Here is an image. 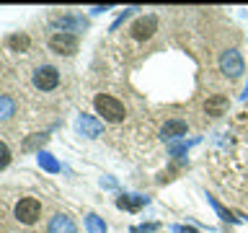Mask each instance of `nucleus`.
I'll list each match as a JSON object with an SVG mask.
<instances>
[{
	"mask_svg": "<svg viewBox=\"0 0 248 233\" xmlns=\"http://www.w3.org/2000/svg\"><path fill=\"white\" fill-rule=\"evenodd\" d=\"M39 166H42L44 171H49V174H57V171L62 168V166H60V161L54 158L52 153H46V150L39 153Z\"/></svg>",
	"mask_w": 248,
	"mask_h": 233,
	"instance_id": "ddd939ff",
	"label": "nucleus"
},
{
	"mask_svg": "<svg viewBox=\"0 0 248 233\" xmlns=\"http://www.w3.org/2000/svg\"><path fill=\"white\" fill-rule=\"evenodd\" d=\"M78 130H80L85 137H98L104 127H101V122L96 119V116H91V114H80V116H78Z\"/></svg>",
	"mask_w": 248,
	"mask_h": 233,
	"instance_id": "6e6552de",
	"label": "nucleus"
},
{
	"mask_svg": "<svg viewBox=\"0 0 248 233\" xmlns=\"http://www.w3.org/2000/svg\"><path fill=\"white\" fill-rule=\"evenodd\" d=\"M93 106H96V112L104 116L106 122H122L124 114H127L122 101H116L114 96H108V93H98V96L93 99Z\"/></svg>",
	"mask_w": 248,
	"mask_h": 233,
	"instance_id": "f257e3e1",
	"label": "nucleus"
},
{
	"mask_svg": "<svg viewBox=\"0 0 248 233\" xmlns=\"http://www.w3.org/2000/svg\"><path fill=\"white\" fill-rule=\"evenodd\" d=\"M39 215H42V202L36 197H23L18 205H16V217H18V223H23V225L36 223Z\"/></svg>",
	"mask_w": 248,
	"mask_h": 233,
	"instance_id": "f03ea898",
	"label": "nucleus"
},
{
	"mask_svg": "<svg viewBox=\"0 0 248 233\" xmlns=\"http://www.w3.org/2000/svg\"><path fill=\"white\" fill-rule=\"evenodd\" d=\"M116 205H119L122 210H140L142 205H147V197H140V194H122L119 200H116Z\"/></svg>",
	"mask_w": 248,
	"mask_h": 233,
	"instance_id": "9d476101",
	"label": "nucleus"
},
{
	"mask_svg": "<svg viewBox=\"0 0 248 233\" xmlns=\"http://www.w3.org/2000/svg\"><path fill=\"white\" fill-rule=\"evenodd\" d=\"M220 70L228 78H240L243 75V57H240V52L238 50H228V52H222V57H220Z\"/></svg>",
	"mask_w": 248,
	"mask_h": 233,
	"instance_id": "7ed1b4c3",
	"label": "nucleus"
},
{
	"mask_svg": "<svg viewBox=\"0 0 248 233\" xmlns=\"http://www.w3.org/2000/svg\"><path fill=\"white\" fill-rule=\"evenodd\" d=\"M158 228V223H145V225H135L132 228V233H150V231H155Z\"/></svg>",
	"mask_w": 248,
	"mask_h": 233,
	"instance_id": "6ab92c4d",
	"label": "nucleus"
},
{
	"mask_svg": "<svg viewBox=\"0 0 248 233\" xmlns=\"http://www.w3.org/2000/svg\"><path fill=\"white\" fill-rule=\"evenodd\" d=\"M49 233H78V225L73 223V217L65 213H57L49 223Z\"/></svg>",
	"mask_w": 248,
	"mask_h": 233,
	"instance_id": "1a4fd4ad",
	"label": "nucleus"
},
{
	"mask_svg": "<svg viewBox=\"0 0 248 233\" xmlns=\"http://www.w3.org/2000/svg\"><path fill=\"white\" fill-rule=\"evenodd\" d=\"M176 233H199L197 228H191V225H173Z\"/></svg>",
	"mask_w": 248,
	"mask_h": 233,
	"instance_id": "aec40b11",
	"label": "nucleus"
},
{
	"mask_svg": "<svg viewBox=\"0 0 248 233\" xmlns=\"http://www.w3.org/2000/svg\"><path fill=\"white\" fill-rule=\"evenodd\" d=\"M228 106H230L228 96H212V99H207V104H204L207 114H212V116H220V114H225V109H228Z\"/></svg>",
	"mask_w": 248,
	"mask_h": 233,
	"instance_id": "9b49d317",
	"label": "nucleus"
},
{
	"mask_svg": "<svg viewBox=\"0 0 248 233\" xmlns=\"http://www.w3.org/2000/svg\"><path fill=\"white\" fill-rule=\"evenodd\" d=\"M186 132H189V127H186V122H181V119H170V122H166L160 127V137L163 140H181V137H186Z\"/></svg>",
	"mask_w": 248,
	"mask_h": 233,
	"instance_id": "0eeeda50",
	"label": "nucleus"
},
{
	"mask_svg": "<svg viewBox=\"0 0 248 233\" xmlns=\"http://www.w3.org/2000/svg\"><path fill=\"white\" fill-rule=\"evenodd\" d=\"M16 114V104L11 96H0V122L11 119V116Z\"/></svg>",
	"mask_w": 248,
	"mask_h": 233,
	"instance_id": "2eb2a0df",
	"label": "nucleus"
},
{
	"mask_svg": "<svg viewBox=\"0 0 248 233\" xmlns=\"http://www.w3.org/2000/svg\"><path fill=\"white\" fill-rule=\"evenodd\" d=\"M46 140H49V135H44V132H36V135H31V137L23 140L21 150H26V153H31V150H39V153H42V148L46 145Z\"/></svg>",
	"mask_w": 248,
	"mask_h": 233,
	"instance_id": "f8f14e48",
	"label": "nucleus"
},
{
	"mask_svg": "<svg viewBox=\"0 0 248 233\" xmlns=\"http://www.w3.org/2000/svg\"><path fill=\"white\" fill-rule=\"evenodd\" d=\"M8 163H11V148L5 143H0V171L8 168Z\"/></svg>",
	"mask_w": 248,
	"mask_h": 233,
	"instance_id": "a211bd4d",
	"label": "nucleus"
},
{
	"mask_svg": "<svg viewBox=\"0 0 248 233\" xmlns=\"http://www.w3.org/2000/svg\"><path fill=\"white\" fill-rule=\"evenodd\" d=\"M57 83H60L57 67H52V65L36 67V73H34V85H36L39 91H52V88H57Z\"/></svg>",
	"mask_w": 248,
	"mask_h": 233,
	"instance_id": "39448f33",
	"label": "nucleus"
},
{
	"mask_svg": "<svg viewBox=\"0 0 248 233\" xmlns=\"http://www.w3.org/2000/svg\"><path fill=\"white\" fill-rule=\"evenodd\" d=\"M155 29H158V18H155V16H140V18L132 23V36L140 39V42H145V39H150L155 34Z\"/></svg>",
	"mask_w": 248,
	"mask_h": 233,
	"instance_id": "423d86ee",
	"label": "nucleus"
},
{
	"mask_svg": "<svg viewBox=\"0 0 248 233\" xmlns=\"http://www.w3.org/2000/svg\"><path fill=\"white\" fill-rule=\"evenodd\" d=\"M209 202H212V207L217 210V215H220L222 220H230V223H235V220H238V217H232V215H230L228 210H225V207H222V205H220V202H217L215 197H209Z\"/></svg>",
	"mask_w": 248,
	"mask_h": 233,
	"instance_id": "f3484780",
	"label": "nucleus"
},
{
	"mask_svg": "<svg viewBox=\"0 0 248 233\" xmlns=\"http://www.w3.org/2000/svg\"><path fill=\"white\" fill-rule=\"evenodd\" d=\"M8 47H11L13 52H26L31 47V39L26 34H13V36H8Z\"/></svg>",
	"mask_w": 248,
	"mask_h": 233,
	"instance_id": "4468645a",
	"label": "nucleus"
},
{
	"mask_svg": "<svg viewBox=\"0 0 248 233\" xmlns=\"http://www.w3.org/2000/svg\"><path fill=\"white\" fill-rule=\"evenodd\" d=\"M85 228H88V233H106V223L101 220L98 215H85Z\"/></svg>",
	"mask_w": 248,
	"mask_h": 233,
	"instance_id": "dca6fc26",
	"label": "nucleus"
},
{
	"mask_svg": "<svg viewBox=\"0 0 248 233\" xmlns=\"http://www.w3.org/2000/svg\"><path fill=\"white\" fill-rule=\"evenodd\" d=\"M49 50L57 52V54H65V57H70V54L78 52V36L75 34H67V31H60V34H54L49 39Z\"/></svg>",
	"mask_w": 248,
	"mask_h": 233,
	"instance_id": "20e7f679",
	"label": "nucleus"
}]
</instances>
